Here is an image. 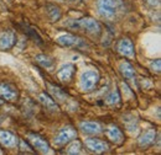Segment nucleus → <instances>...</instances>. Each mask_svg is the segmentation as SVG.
Listing matches in <instances>:
<instances>
[{
  "label": "nucleus",
  "mask_w": 161,
  "mask_h": 155,
  "mask_svg": "<svg viewBox=\"0 0 161 155\" xmlns=\"http://www.w3.org/2000/svg\"><path fill=\"white\" fill-rule=\"evenodd\" d=\"M56 42L63 47H75V46H80L82 43V39L71 33H62L56 37Z\"/></svg>",
  "instance_id": "9d476101"
},
{
  "label": "nucleus",
  "mask_w": 161,
  "mask_h": 155,
  "mask_svg": "<svg viewBox=\"0 0 161 155\" xmlns=\"http://www.w3.org/2000/svg\"><path fill=\"white\" fill-rule=\"evenodd\" d=\"M18 137L9 131H0V143L6 148H15L18 145Z\"/></svg>",
  "instance_id": "f8f14e48"
},
{
  "label": "nucleus",
  "mask_w": 161,
  "mask_h": 155,
  "mask_svg": "<svg viewBox=\"0 0 161 155\" xmlns=\"http://www.w3.org/2000/svg\"><path fill=\"white\" fill-rule=\"evenodd\" d=\"M76 138H77V131L73 127L67 126V127H63L57 133V136L55 137V139H53V143L57 147H62V145L69 143L71 140H73Z\"/></svg>",
  "instance_id": "20e7f679"
},
{
  "label": "nucleus",
  "mask_w": 161,
  "mask_h": 155,
  "mask_svg": "<svg viewBox=\"0 0 161 155\" xmlns=\"http://www.w3.org/2000/svg\"><path fill=\"white\" fill-rule=\"evenodd\" d=\"M123 8L121 0H98L97 9L98 12L105 19H113Z\"/></svg>",
  "instance_id": "f257e3e1"
},
{
  "label": "nucleus",
  "mask_w": 161,
  "mask_h": 155,
  "mask_svg": "<svg viewBox=\"0 0 161 155\" xmlns=\"http://www.w3.org/2000/svg\"><path fill=\"white\" fill-rule=\"evenodd\" d=\"M63 1H68V2H78L80 0H63Z\"/></svg>",
  "instance_id": "393cba45"
},
{
  "label": "nucleus",
  "mask_w": 161,
  "mask_h": 155,
  "mask_svg": "<svg viewBox=\"0 0 161 155\" xmlns=\"http://www.w3.org/2000/svg\"><path fill=\"white\" fill-rule=\"evenodd\" d=\"M47 88H48V91L52 95L53 100H56L58 102H63L67 98V94L62 89H60V88H57L55 85H51V84H47Z\"/></svg>",
  "instance_id": "f3484780"
},
{
  "label": "nucleus",
  "mask_w": 161,
  "mask_h": 155,
  "mask_svg": "<svg viewBox=\"0 0 161 155\" xmlns=\"http://www.w3.org/2000/svg\"><path fill=\"white\" fill-rule=\"evenodd\" d=\"M146 1V4H149L150 6H159L160 5V0H145Z\"/></svg>",
  "instance_id": "b1692460"
},
{
  "label": "nucleus",
  "mask_w": 161,
  "mask_h": 155,
  "mask_svg": "<svg viewBox=\"0 0 161 155\" xmlns=\"http://www.w3.org/2000/svg\"><path fill=\"white\" fill-rule=\"evenodd\" d=\"M117 51L128 58H134V46L129 38H121L117 44Z\"/></svg>",
  "instance_id": "6e6552de"
},
{
  "label": "nucleus",
  "mask_w": 161,
  "mask_h": 155,
  "mask_svg": "<svg viewBox=\"0 0 161 155\" xmlns=\"http://www.w3.org/2000/svg\"><path fill=\"white\" fill-rule=\"evenodd\" d=\"M3 103H4V100H3L1 97H0V105H3Z\"/></svg>",
  "instance_id": "a878e982"
},
{
  "label": "nucleus",
  "mask_w": 161,
  "mask_h": 155,
  "mask_svg": "<svg viewBox=\"0 0 161 155\" xmlns=\"http://www.w3.org/2000/svg\"><path fill=\"white\" fill-rule=\"evenodd\" d=\"M0 154H1V150H0Z\"/></svg>",
  "instance_id": "bb28decb"
},
{
  "label": "nucleus",
  "mask_w": 161,
  "mask_h": 155,
  "mask_svg": "<svg viewBox=\"0 0 161 155\" xmlns=\"http://www.w3.org/2000/svg\"><path fill=\"white\" fill-rule=\"evenodd\" d=\"M46 12L48 19L52 22H57L61 19V9L58 6L53 5V4H47L46 5Z\"/></svg>",
  "instance_id": "a211bd4d"
},
{
  "label": "nucleus",
  "mask_w": 161,
  "mask_h": 155,
  "mask_svg": "<svg viewBox=\"0 0 161 155\" xmlns=\"http://www.w3.org/2000/svg\"><path fill=\"white\" fill-rule=\"evenodd\" d=\"M27 139H29V142L32 144V147H34L37 152H40L42 154H48V153H51L48 143H47L42 137L39 136V134L29 133V134H27Z\"/></svg>",
  "instance_id": "39448f33"
},
{
  "label": "nucleus",
  "mask_w": 161,
  "mask_h": 155,
  "mask_svg": "<svg viewBox=\"0 0 161 155\" xmlns=\"http://www.w3.org/2000/svg\"><path fill=\"white\" fill-rule=\"evenodd\" d=\"M35 60L40 64L42 68H46V69H52L53 67V60L50 58L48 56H45V54H37Z\"/></svg>",
  "instance_id": "aec40b11"
},
{
  "label": "nucleus",
  "mask_w": 161,
  "mask_h": 155,
  "mask_svg": "<svg viewBox=\"0 0 161 155\" xmlns=\"http://www.w3.org/2000/svg\"><path fill=\"white\" fill-rule=\"evenodd\" d=\"M149 67H150V69L154 72V73H160L161 70V60L160 59H155V60H151L150 62V64H149Z\"/></svg>",
  "instance_id": "5701e85b"
},
{
  "label": "nucleus",
  "mask_w": 161,
  "mask_h": 155,
  "mask_svg": "<svg viewBox=\"0 0 161 155\" xmlns=\"http://www.w3.org/2000/svg\"><path fill=\"white\" fill-rule=\"evenodd\" d=\"M0 97L6 101H14L18 97V90L10 84L0 82Z\"/></svg>",
  "instance_id": "9b49d317"
},
{
  "label": "nucleus",
  "mask_w": 161,
  "mask_h": 155,
  "mask_svg": "<svg viewBox=\"0 0 161 155\" xmlns=\"http://www.w3.org/2000/svg\"><path fill=\"white\" fill-rule=\"evenodd\" d=\"M107 137L110 139L114 144H121L124 142V134L117 126H110L107 129Z\"/></svg>",
  "instance_id": "dca6fc26"
},
{
  "label": "nucleus",
  "mask_w": 161,
  "mask_h": 155,
  "mask_svg": "<svg viewBox=\"0 0 161 155\" xmlns=\"http://www.w3.org/2000/svg\"><path fill=\"white\" fill-rule=\"evenodd\" d=\"M98 81H99V73L97 70L88 69V70H84L80 74V86L82 91L88 92V91H92L97 86Z\"/></svg>",
  "instance_id": "f03ea898"
},
{
  "label": "nucleus",
  "mask_w": 161,
  "mask_h": 155,
  "mask_svg": "<svg viewBox=\"0 0 161 155\" xmlns=\"http://www.w3.org/2000/svg\"><path fill=\"white\" fill-rule=\"evenodd\" d=\"M39 101H40L46 108H48V110H52V111H56V110H57V103H56V101H55L52 97L48 96L47 94H45V92H42V94L39 95Z\"/></svg>",
  "instance_id": "6ab92c4d"
},
{
  "label": "nucleus",
  "mask_w": 161,
  "mask_h": 155,
  "mask_svg": "<svg viewBox=\"0 0 161 155\" xmlns=\"http://www.w3.org/2000/svg\"><path fill=\"white\" fill-rule=\"evenodd\" d=\"M80 129L86 134H99L103 132V127L99 122H93V121H87V122H80Z\"/></svg>",
  "instance_id": "1a4fd4ad"
},
{
  "label": "nucleus",
  "mask_w": 161,
  "mask_h": 155,
  "mask_svg": "<svg viewBox=\"0 0 161 155\" xmlns=\"http://www.w3.org/2000/svg\"><path fill=\"white\" fill-rule=\"evenodd\" d=\"M73 73H75V67L73 64L71 63H67V64H63L58 69L57 72V78L60 79L62 82H68L72 77H73Z\"/></svg>",
  "instance_id": "ddd939ff"
},
{
  "label": "nucleus",
  "mask_w": 161,
  "mask_h": 155,
  "mask_svg": "<svg viewBox=\"0 0 161 155\" xmlns=\"http://www.w3.org/2000/svg\"><path fill=\"white\" fill-rule=\"evenodd\" d=\"M119 72L125 79H128L129 81L135 82V69L129 62H125V60L121 62L119 64Z\"/></svg>",
  "instance_id": "4468645a"
},
{
  "label": "nucleus",
  "mask_w": 161,
  "mask_h": 155,
  "mask_svg": "<svg viewBox=\"0 0 161 155\" xmlns=\"http://www.w3.org/2000/svg\"><path fill=\"white\" fill-rule=\"evenodd\" d=\"M71 26L83 28L84 31H87L88 33H92V35H98V33H101L102 31L101 23L98 21H96L94 19H92V18H84V19L73 21V23Z\"/></svg>",
  "instance_id": "7ed1b4c3"
},
{
  "label": "nucleus",
  "mask_w": 161,
  "mask_h": 155,
  "mask_svg": "<svg viewBox=\"0 0 161 155\" xmlns=\"http://www.w3.org/2000/svg\"><path fill=\"white\" fill-rule=\"evenodd\" d=\"M84 144L91 152H93L96 154L104 153V152H107L109 149V147H108V144L105 142H103L101 139H97V138H88V139L84 140Z\"/></svg>",
  "instance_id": "423d86ee"
},
{
  "label": "nucleus",
  "mask_w": 161,
  "mask_h": 155,
  "mask_svg": "<svg viewBox=\"0 0 161 155\" xmlns=\"http://www.w3.org/2000/svg\"><path fill=\"white\" fill-rule=\"evenodd\" d=\"M16 42V35L14 31L8 30V31H3L0 33V49L5 51V49H10Z\"/></svg>",
  "instance_id": "0eeeda50"
},
{
  "label": "nucleus",
  "mask_w": 161,
  "mask_h": 155,
  "mask_svg": "<svg viewBox=\"0 0 161 155\" xmlns=\"http://www.w3.org/2000/svg\"><path fill=\"white\" fill-rule=\"evenodd\" d=\"M107 102L109 105H118L120 102V94L118 90H113L108 96H107Z\"/></svg>",
  "instance_id": "412c9836"
},
{
  "label": "nucleus",
  "mask_w": 161,
  "mask_h": 155,
  "mask_svg": "<svg viewBox=\"0 0 161 155\" xmlns=\"http://www.w3.org/2000/svg\"><path fill=\"white\" fill-rule=\"evenodd\" d=\"M155 137H156V131L153 129V128H150V129H147L146 132H144L139 137L138 143H139V145H140L141 148H146V147L151 145L155 142Z\"/></svg>",
  "instance_id": "2eb2a0df"
},
{
  "label": "nucleus",
  "mask_w": 161,
  "mask_h": 155,
  "mask_svg": "<svg viewBox=\"0 0 161 155\" xmlns=\"http://www.w3.org/2000/svg\"><path fill=\"white\" fill-rule=\"evenodd\" d=\"M67 154H80V140H73L71 145L67 148Z\"/></svg>",
  "instance_id": "4be33fe9"
}]
</instances>
